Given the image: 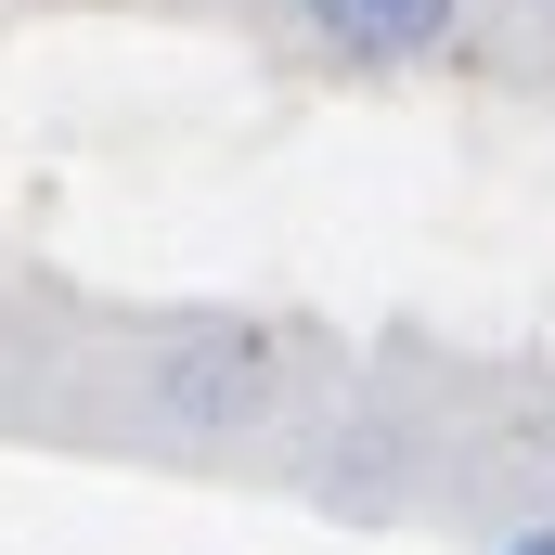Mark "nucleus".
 Masks as SVG:
<instances>
[{
	"label": "nucleus",
	"mask_w": 555,
	"mask_h": 555,
	"mask_svg": "<svg viewBox=\"0 0 555 555\" xmlns=\"http://www.w3.org/2000/svg\"><path fill=\"white\" fill-rule=\"evenodd\" d=\"M310 26H323L336 52H426V39L452 26V0H310Z\"/></svg>",
	"instance_id": "obj_1"
},
{
	"label": "nucleus",
	"mask_w": 555,
	"mask_h": 555,
	"mask_svg": "<svg viewBox=\"0 0 555 555\" xmlns=\"http://www.w3.org/2000/svg\"><path fill=\"white\" fill-rule=\"evenodd\" d=\"M517 555H555V530H543V543H517Z\"/></svg>",
	"instance_id": "obj_2"
}]
</instances>
